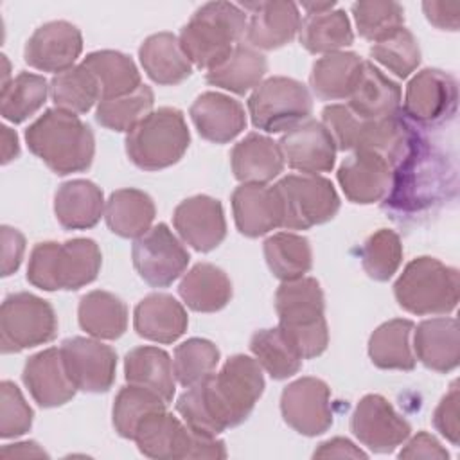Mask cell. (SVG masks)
Listing matches in <instances>:
<instances>
[{"instance_id":"6da1fadb","label":"cell","mask_w":460,"mask_h":460,"mask_svg":"<svg viewBox=\"0 0 460 460\" xmlns=\"http://www.w3.org/2000/svg\"><path fill=\"white\" fill-rule=\"evenodd\" d=\"M264 392V374L255 358L235 354L219 372L189 386L176 401V411L196 433L217 437L243 424Z\"/></svg>"},{"instance_id":"7a4b0ae2","label":"cell","mask_w":460,"mask_h":460,"mask_svg":"<svg viewBox=\"0 0 460 460\" xmlns=\"http://www.w3.org/2000/svg\"><path fill=\"white\" fill-rule=\"evenodd\" d=\"M449 171L446 156L422 135L392 169V185L383 207L395 216L408 217L438 205L446 198Z\"/></svg>"},{"instance_id":"3957f363","label":"cell","mask_w":460,"mask_h":460,"mask_svg":"<svg viewBox=\"0 0 460 460\" xmlns=\"http://www.w3.org/2000/svg\"><path fill=\"white\" fill-rule=\"evenodd\" d=\"M25 142L52 172L66 176L86 171L95 155V137L79 115L59 108L45 110L27 129Z\"/></svg>"},{"instance_id":"277c9868","label":"cell","mask_w":460,"mask_h":460,"mask_svg":"<svg viewBox=\"0 0 460 460\" xmlns=\"http://www.w3.org/2000/svg\"><path fill=\"white\" fill-rule=\"evenodd\" d=\"M279 327L302 359H313L329 345L325 298L322 286L313 277L284 280L275 293Z\"/></svg>"},{"instance_id":"5b68a950","label":"cell","mask_w":460,"mask_h":460,"mask_svg":"<svg viewBox=\"0 0 460 460\" xmlns=\"http://www.w3.org/2000/svg\"><path fill=\"white\" fill-rule=\"evenodd\" d=\"M248 14L230 2H207L180 31V45L192 66H217L246 34Z\"/></svg>"},{"instance_id":"8992f818","label":"cell","mask_w":460,"mask_h":460,"mask_svg":"<svg viewBox=\"0 0 460 460\" xmlns=\"http://www.w3.org/2000/svg\"><path fill=\"white\" fill-rule=\"evenodd\" d=\"M102 266L93 239L75 237L65 243H38L29 257L27 280L43 291H75L92 284Z\"/></svg>"},{"instance_id":"52a82bcc","label":"cell","mask_w":460,"mask_h":460,"mask_svg":"<svg viewBox=\"0 0 460 460\" xmlns=\"http://www.w3.org/2000/svg\"><path fill=\"white\" fill-rule=\"evenodd\" d=\"M394 295L399 307L411 314H449L460 296L458 270L435 257H417L395 280Z\"/></svg>"},{"instance_id":"ba28073f","label":"cell","mask_w":460,"mask_h":460,"mask_svg":"<svg viewBox=\"0 0 460 460\" xmlns=\"http://www.w3.org/2000/svg\"><path fill=\"white\" fill-rule=\"evenodd\" d=\"M190 144V133L178 108L153 110L126 137L128 158L144 171H160L178 164Z\"/></svg>"},{"instance_id":"9c48e42d","label":"cell","mask_w":460,"mask_h":460,"mask_svg":"<svg viewBox=\"0 0 460 460\" xmlns=\"http://www.w3.org/2000/svg\"><path fill=\"white\" fill-rule=\"evenodd\" d=\"M252 124L266 133H286L311 119L313 97L307 86L293 77L264 79L248 97Z\"/></svg>"},{"instance_id":"30bf717a","label":"cell","mask_w":460,"mask_h":460,"mask_svg":"<svg viewBox=\"0 0 460 460\" xmlns=\"http://www.w3.org/2000/svg\"><path fill=\"white\" fill-rule=\"evenodd\" d=\"M56 334L58 316L47 300L27 291L4 298L0 307V347L4 354L45 345Z\"/></svg>"},{"instance_id":"8fae6325","label":"cell","mask_w":460,"mask_h":460,"mask_svg":"<svg viewBox=\"0 0 460 460\" xmlns=\"http://www.w3.org/2000/svg\"><path fill=\"white\" fill-rule=\"evenodd\" d=\"M286 230H307L331 221L340 210V196L331 180L320 174H288L275 183Z\"/></svg>"},{"instance_id":"7c38bea8","label":"cell","mask_w":460,"mask_h":460,"mask_svg":"<svg viewBox=\"0 0 460 460\" xmlns=\"http://www.w3.org/2000/svg\"><path fill=\"white\" fill-rule=\"evenodd\" d=\"M131 259L144 282L153 288H167L181 277L190 257L172 230L165 223H158L135 239Z\"/></svg>"},{"instance_id":"4fadbf2b","label":"cell","mask_w":460,"mask_h":460,"mask_svg":"<svg viewBox=\"0 0 460 460\" xmlns=\"http://www.w3.org/2000/svg\"><path fill=\"white\" fill-rule=\"evenodd\" d=\"M284 422L300 435L316 437L325 433L334 420L331 388L320 377H298L280 395Z\"/></svg>"},{"instance_id":"5bb4252c","label":"cell","mask_w":460,"mask_h":460,"mask_svg":"<svg viewBox=\"0 0 460 460\" xmlns=\"http://www.w3.org/2000/svg\"><path fill=\"white\" fill-rule=\"evenodd\" d=\"M456 101V79L444 70L424 68L410 79L402 111L420 126H437L455 115Z\"/></svg>"},{"instance_id":"9a60e30c","label":"cell","mask_w":460,"mask_h":460,"mask_svg":"<svg viewBox=\"0 0 460 460\" xmlns=\"http://www.w3.org/2000/svg\"><path fill=\"white\" fill-rule=\"evenodd\" d=\"M350 431L370 451L392 453L411 435V426L388 399L379 394H367L354 408Z\"/></svg>"},{"instance_id":"2e32d148","label":"cell","mask_w":460,"mask_h":460,"mask_svg":"<svg viewBox=\"0 0 460 460\" xmlns=\"http://www.w3.org/2000/svg\"><path fill=\"white\" fill-rule=\"evenodd\" d=\"M61 356L70 379L81 392L102 394L115 381L117 352L97 338L74 336L61 343Z\"/></svg>"},{"instance_id":"e0dca14e","label":"cell","mask_w":460,"mask_h":460,"mask_svg":"<svg viewBox=\"0 0 460 460\" xmlns=\"http://www.w3.org/2000/svg\"><path fill=\"white\" fill-rule=\"evenodd\" d=\"M83 52L81 31L65 20L40 25L25 43L23 59L29 66L54 75L74 66Z\"/></svg>"},{"instance_id":"ac0fdd59","label":"cell","mask_w":460,"mask_h":460,"mask_svg":"<svg viewBox=\"0 0 460 460\" xmlns=\"http://www.w3.org/2000/svg\"><path fill=\"white\" fill-rule=\"evenodd\" d=\"M248 14L246 45L257 50H275L295 40L300 29V11L293 2L261 0L241 5Z\"/></svg>"},{"instance_id":"d6986e66","label":"cell","mask_w":460,"mask_h":460,"mask_svg":"<svg viewBox=\"0 0 460 460\" xmlns=\"http://www.w3.org/2000/svg\"><path fill=\"white\" fill-rule=\"evenodd\" d=\"M336 178L349 201L372 205L386 198L392 185V165L376 151L358 149L341 162Z\"/></svg>"},{"instance_id":"ffe728a7","label":"cell","mask_w":460,"mask_h":460,"mask_svg":"<svg viewBox=\"0 0 460 460\" xmlns=\"http://www.w3.org/2000/svg\"><path fill=\"white\" fill-rule=\"evenodd\" d=\"M277 144L284 156V164L302 174L329 172L336 164L338 149L320 120H304L286 131Z\"/></svg>"},{"instance_id":"44dd1931","label":"cell","mask_w":460,"mask_h":460,"mask_svg":"<svg viewBox=\"0 0 460 460\" xmlns=\"http://www.w3.org/2000/svg\"><path fill=\"white\" fill-rule=\"evenodd\" d=\"M172 225L183 243L196 252H210L226 237V219L219 199L196 194L183 199L172 214Z\"/></svg>"},{"instance_id":"7402d4cb","label":"cell","mask_w":460,"mask_h":460,"mask_svg":"<svg viewBox=\"0 0 460 460\" xmlns=\"http://www.w3.org/2000/svg\"><path fill=\"white\" fill-rule=\"evenodd\" d=\"M22 379L34 402L41 408L63 406L77 392V386L65 367L61 349L58 347L31 356L25 361Z\"/></svg>"},{"instance_id":"603a6c76","label":"cell","mask_w":460,"mask_h":460,"mask_svg":"<svg viewBox=\"0 0 460 460\" xmlns=\"http://www.w3.org/2000/svg\"><path fill=\"white\" fill-rule=\"evenodd\" d=\"M232 212L237 230L246 237H261L282 226L284 208L275 185L243 183L232 192Z\"/></svg>"},{"instance_id":"cb8c5ba5","label":"cell","mask_w":460,"mask_h":460,"mask_svg":"<svg viewBox=\"0 0 460 460\" xmlns=\"http://www.w3.org/2000/svg\"><path fill=\"white\" fill-rule=\"evenodd\" d=\"M189 115L201 138L212 144H226L246 128L243 104L219 92H205L190 104Z\"/></svg>"},{"instance_id":"d4e9b609","label":"cell","mask_w":460,"mask_h":460,"mask_svg":"<svg viewBox=\"0 0 460 460\" xmlns=\"http://www.w3.org/2000/svg\"><path fill=\"white\" fill-rule=\"evenodd\" d=\"M413 354L426 368L447 374L460 361L458 322L451 316L422 320L413 329Z\"/></svg>"},{"instance_id":"484cf974","label":"cell","mask_w":460,"mask_h":460,"mask_svg":"<svg viewBox=\"0 0 460 460\" xmlns=\"http://www.w3.org/2000/svg\"><path fill=\"white\" fill-rule=\"evenodd\" d=\"M135 444L149 458L178 460L189 458L192 446V429L165 410L149 413L137 428Z\"/></svg>"},{"instance_id":"4316f807","label":"cell","mask_w":460,"mask_h":460,"mask_svg":"<svg viewBox=\"0 0 460 460\" xmlns=\"http://www.w3.org/2000/svg\"><path fill=\"white\" fill-rule=\"evenodd\" d=\"M185 307L167 293L144 296L133 313V327L138 336L155 343H172L187 331Z\"/></svg>"},{"instance_id":"83f0119b","label":"cell","mask_w":460,"mask_h":460,"mask_svg":"<svg viewBox=\"0 0 460 460\" xmlns=\"http://www.w3.org/2000/svg\"><path fill=\"white\" fill-rule=\"evenodd\" d=\"M230 165L241 183L266 185L282 172L284 156L273 138L253 131L234 146Z\"/></svg>"},{"instance_id":"f1b7e54d","label":"cell","mask_w":460,"mask_h":460,"mask_svg":"<svg viewBox=\"0 0 460 460\" xmlns=\"http://www.w3.org/2000/svg\"><path fill=\"white\" fill-rule=\"evenodd\" d=\"M347 106L361 119H383L401 111V86L385 75L374 63L363 59L356 86Z\"/></svg>"},{"instance_id":"f546056e","label":"cell","mask_w":460,"mask_h":460,"mask_svg":"<svg viewBox=\"0 0 460 460\" xmlns=\"http://www.w3.org/2000/svg\"><path fill=\"white\" fill-rule=\"evenodd\" d=\"M104 194L90 180H70L58 187L54 214L65 230H86L104 216Z\"/></svg>"},{"instance_id":"4dcf8cb0","label":"cell","mask_w":460,"mask_h":460,"mask_svg":"<svg viewBox=\"0 0 460 460\" xmlns=\"http://www.w3.org/2000/svg\"><path fill=\"white\" fill-rule=\"evenodd\" d=\"M138 59L149 79L162 86L180 84L192 74V63L178 36L167 31L147 36L138 49Z\"/></svg>"},{"instance_id":"1f68e13d","label":"cell","mask_w":460,"mask_h":460,"mask_svg":"<svg viewBox=\"0 0 460 460\" xmlns=\"http://www.w3.org/2000/svg\"><path fill=\"white\" fill-rule=\"evenodd\" d=\"M268 72L266 58L253 47L239 43L214 68L207 70V83L235 95H246L255 90Z\"/></svg>"},{"instance_id":"d6a6232c","label":"cell","mask_w":460,"mask_h":460,"mask_svg":"<svg viewBox=\"0 0 460 460\" xmlns=\"http://www.w3.org/2000/svg\"><path fill=\"white\" fill-rule=\"evenodd\" d=\"M156 216L153 198L140 189H119L110 194L104 207L108 228L124 239H138L144 235Z\"/></svg>"},{"instance_id":"836d02e7","label":"cell","mask_w":460,"mask_h":460,"mask_svg":"<svg viewBox=\"0 0 460 460\" xmlns=\"http://www.w3.org/2000/svg\"><path fill=\"white\" fill-rule=\"evenodd\" d=\"M178 293L192 311L216 313L230 302L232 282L221 268L210 262H198L183 275Z\"/></svg>"},{"instance_id":"e575fe53","label":"cell","mask_w":460,"mask_h":460,"mask_svg":"<svg viewBox=\"0 0 460 460\" xmlns=\"http://www.w3.org/2000/svg\"><path fill=\"white\" fill-rule=\"evenodd\" d=\"M363 59L356 52H332L313 63L309 86L322 101L349 99L359 77Z\"/></svg>"},{"instance_id":"d590c367","label":"cell","mask_w":460,"mask_h":460,"mask_svg":"<svg viewBox=\"0 0 460 460\" xmlns=\"http://www.w3.org/2000/svg\"><path fill=\"white\" fill-rule=\"evenodd\" d=\"M415 323L406 318H394L381 323L368 340L370 361L383 370H413V334Z\"/></svg>"},{"instance_id":"8d00e7d4","label":"cell","mask_w":460,"mask_h":460,"mask_svg":"<svg viewBox=\"0 0 460 460\" xmlns=\"http://www.w3.org/2000/svg\"><path fill=\"white\" fill-rule=\"evenodd\" d=\"M77 320L92 338L117 340L128 329V305L110 291L93 289L81 296Z\"/></svg>"},{"instance_id":"74e56055","label":"cell","mask_w":460,"mask_h":460,"mask_svg":"<svg viewBox=\"0 0 460 460\" xmlns=\"http://www.w3.org/2000/svg\"><path fill=\"white\" fill-rule=\"evenodd\" d=\"M124 376L131 385L146 386L171 402L176 392V377L171 356L158 347L142 345L131 349L124 358Z\"/></svg>"},{"instance_id":"f35d334b","label":"cell","mask_w":460,"mask_h":460,"mask_svg":"<svg viewBox=\"0 0 460 460\" xmlns=\"http://www.w3.org/2000/svg\"><path fill=\"white\" fill-rule=\"evenodd\" d=\"M300 45L311 54H332L354 43L350 20L341 9L305 14L298 29Z\"/></svg>"},{"instance_id":"ab89813d","label":"cell","mask_w":460,"mask_h":460,"mask_svg":"<svg viewBox=\"0 0 460 460\" xmlns=\"http://www.w3.org/2000/svg\"><path fill=\"white\" fill-rule=\"evenodd\" d=\"M81 65L95 77L101 90V101L131 93L142 84L135 61L119 50L90 52Z\"/></svg>"},{"instance_id":"60d3db41","label":"cell","mask_w":460,"mask_h":460,"mask_svg":"<svg viewBox=\"0 0 460 460\" xmlns=\"http://www.w3.org/2000/svg\"><path fill=\"white\" fill-rule=\"evenodd\" d=\"M264 259L279 280L304 277L313 266V250L307 237L293 232H277L264 241Z\"/></svg>"},{"instance_id":"b9f144b4","label":"cell","mask_w":460,"mask_h":460,"mask_svg":"<svg viewBox=\"0 0 460 460\" xmlns=\"http://www.w3.org/2000/svg\"><path fill=\"white\" fill-rule=\"evenodd\" d=\"M250 350L271 379H288L302 368V358L280 327L261 329L250 340Z\"/></svg>"},{"instance_id":"7bdbcfd3","label":"cell","mask_w":460,"mask_h":460,"mask_svg":"<svg viewBox=\"0 0 460 460\" xmlns=\"http://www.w3.org/2000/svg\"><path fill=\"white\" fill-rule=\"evenodd\" d=\"M50 93V83L43 75L20 72L0 93V113L5 120L20 124L32 117L47 101Z\"/></svg>"},{"instance_id":"ee69618b","label":"cell","mask_w":460,"mask_h":460,"mask_svg":"<svg viewBox=\"0 0 460 460\" xmlns=\"http://www.w3.org/2000/svg\"><path fill=\"white\" fill-rule=\"evenodd\" d=\"M50 99L56 108L74 115H83L101 101V90L86 66L74 65L50 79Z\"/></svg>"},{"instance_id":"f6af8a7d","label":"cell","mask_w":460,"mask_h":460,"mask_svg":"<svg viewBox=\"0 0 460 460\" xmlns=\"http://www.w3.org/2000/svg\"><path fill=\"white\" fill-rule=\"evenodd\" d=\"M153 106L155 93L151 86L140 84L131 93L99 101L95 119L106 129L129 133L153 111Z\"/></svg>"},{"instance_id":"bcb514c9","label":"cell","mask_w":460,"mask_h":460,"mask_svg":"<svg viewBox=\"0 0 460 460\" xmlns=\"http://www.w3.org/2000/svg\"><path fill=\"white\" fill-rule=\"evenodd\" d=\"M167 402L156 392L140 386V385H126L119 390L113 401V428L122 438L133 440L138 424L153 411L165 410Z\"/></svg>"},{"instance_id":"7dc6e473","label":"cell","mask_w":460,"mask_h":460,"mask_svg":"<svg viewBox=\"0 0 460 460\" xmlns=\"http://www.w3.org/2000/svg\"><path fill=\"white\" fill-rule=\"evenodd\" d=\"M221 352L205 338H189L174 349L172 370L176 381L183 386H194L216 372Z\"/></svg>"},{"instance_id":"c3c4849f","label":"cell","mask_w":460,"mask_h":460,"mask_svg":"<svg viewBox=\"0 0 460 460\" xmlns=\"http://www.w3.org/2000/svg\"><path fill=\"white\" fill-rule=\"evenodd\" d=\"M359 259L370 279L386 282L397 273L402 262V244L399 235L390 228H379L363 243Z\"/></svg>"},{"instance_id":"681fc988","label":"cell","mask_w":460,"mask_h":460,"mask_svg":"<svg viewBox=\"0 0 460 460\" xmlns=\"http://www.w3.org/2000/svg\"><path fill=\"white\" fill-rule=\"evenodd\" d=\"M361 38L376 43L404 27V9L392 0H363L350 7Z\"/></svg>"},{"instance_id":"f907efd6","label":"cell","mask_w":460,"mask_h":460,"mask_svg":"<svg viewBox=\"0 0 460 460\" xmlns=\"http://www.w3.org/2000/svg\"><path fill=\"white\" fill-rule=\"evenodd\" d=\"M370 56L401 79L410 77L420 65L419 41L406 27H401L381 41H376L370 47Z\"/></svg>"},{"instance_id":"816d5d0a","label":"cell","mask_w":460,"mask_h":460,"mask_svg":"<svg viewBox=\"0 0 460 460\" xmlns=\"http://www.w3.org/2000/svg\"><path fill=\"white\" fill-rule=\"evenodd\" d=\"M34 411L13 381L0 383V437L14 438L32 428Z\"/></svg>"},{"instance_id":"f5cc1de1","label":"cell","mask_w":460,"mask_h":460,"mask_svg":"<svg viewBox=\"0 0 460 460\" xmlns=\"http://www.w3.org/2000/svg\"><path fill=\"white\" fill-rule=\"evenodd\" d=\"M458 383L453 381L449 392L440 399L438 406L433 411L435 429L449 440L453 446H458L460 440V422H458Z\"/></svg>"},{"instance_id":"db71d44e","label":"cell","mask_w":460,"mask_h":460,"mask_svg":"<svg viewBox=\"0 0 460 460\" xmlns=\"http://www.w3.org/2000/svg\"><path fill=\"white\" fill-rule=\"evenodd\" d=\"M404 447L399 451V458H431V460H447L449 453L447 449L428 431H420L408 437L404 442Z\"/></svg>"},{"instance_id":"11a10c76","label":"cell","mask_w":460,"mask_h":460,"mask_svg":"<svg viewBox=\"0 0 460 460\" xmlns=\"http://www.w3.org/2000/svg\"><path fill=\"white\" fill-rule=\"evenodd\" d=\"M2 237V277L13 275L23 259L25 253V237L20 230L4 225L0 228Z\"/></svg>"},{"instance_id":"9f6ffc18","label":"cell","mask_w":460,"mask_h":460,"mask_svg":"<svg viewBox=\"0 0 460 460\" xmlns=\"http://www.w3.org/2000/svg\"><path fill=\"white\" fill-rule=\"evenodd\" d=\"M426 20L440 31H458L460 4L458 2H424Z\"/></svg>"},{"instance_id":"6f0895ef","label":"cell","mask_w":460,"mask_h":460,"mask_svg":"<svg viewBox=\"0 0 460 460\" xmlns=\"http://www.w3.org/2000/svg\"><path fill=\"white\" fill-rule=\"evenodd\" d=\"M314 458H367V453L343 437H334L318 446Z\"/></svg>"},{"instance_id":"680465c9","label":"cell","mask_w":460,"mask_h":460,"mask_svg":"<svg viewBox=\"0 0 460 460\" xmlns=\"http://www.w3.org/2000/svg\"><path fill=\"white\" fill-rule=\"evenodd\" d=\"M2 458H38V456H49L43 447H40L34 440H25V442H16V444H7L0 451Z\"/></svg>"},{"instance_id":"91938a15","label":"cell","mask_w":460,"mask_h":460,"mask_svg":"<svg viewBox=\"0 0 460 460\" xmlns=\"http://www.w3.org/2000/svg\"><path fill=\"white\" fill-rule=\"evenodd\" d=\"M2 164H9L11 160L18 158L20 155V144H18V137L16 133L7 128V126H2Z\"/></svg>"},{"instance_id":"94428289","label":"cell","mask_w":460,"mask_h":460,"mask_svg":"<svg viewBox=\"0 0 460 460\" xmlns=\"http://www.w3.org/2000/svg\"><path fill=\"white\" fill-rule=\"evenodd\" d=\"M336 4L334 2H304L302 9L305 11V14H316V13H325L334 9Z\"/></svg>"}]
</instances>
